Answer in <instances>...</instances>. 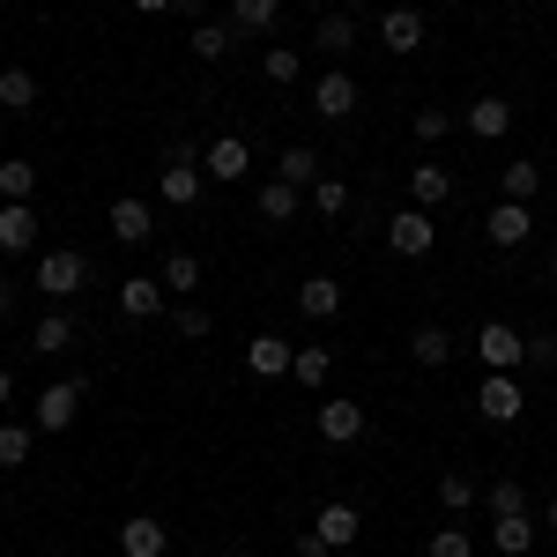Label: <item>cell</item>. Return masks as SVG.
Wrapping results in <instances>:
<instances>
[{"label": "cell", "mask_w": 557, "mask_h": 557, "mask_svg": "<svg viewBox=\"0 0 557 557\" xmlns=\"http://www.w3.org/2000/svg\"><path fill=\"white\" fill-rule=\"evenodd\" d=\"M454 327H438V320H431V327H417V335H409V364H424V372H446V364H454Z\"/></svg>", "instance_id": "16"}, {"label": "cell", "mask_w": 557, "mask_h": 557, "mask_svg": "<svg viewBox=\"0 0 557 557\" xmlns=\"http://www.w3.org/2000/svg\"><path fill=\"white\" fill-rule=\"evenodd\" d=\"M104 231H112V246H149V238H157V209H149L141 194H120V201L104 209Z\"/></svg>", "instance_id": "6"}, {"label": "cell", "mask_w": 557, "mask_h": 557, "mask_svg": "<svg viewBox=\"0 0 557 557\" xmlns=\"http://www.w3.org/2000/svg\"><path fill=\"white\" fill-rule=\"evenodd\" d=\"M409 127H417V141H446V134H454V112H446V104H417Z\"/></svg>", "instance_id": "40"}, {"label": "cell", "mask_w": 557, "mask_h": 557, "mask_svg": "<svg viewBox=\"0 0 557 557\" xmlns=\"http://www.w3.org/2000/svg\"><path fill=\"white\" fill-rule=\"evenodd\" d=\"M550 283H557V246H550Z\"/></svg>", "instance_id": "49"}, {"label": "cell", "mask_w": 557, "mask_h": 557, "mask_svg": "<svg viewBox=\"0 0 557 557\" xmlns=\"http://www.w3.org/2000/svg\"><path fill=\"white\" fill-rule=\"evenodd\" d=\"M498 186H506L498 201H535V186H543V164H528V157H513V164L498 172Z\"/></svg>", "instance_id": "30"}, {"label": "cell", "mask_w": 557, "mask_h": 557, "mask_svg": "<svg viewBox=\"0 0 557 557\" xmlns=\"http://www.w3.org/2000/svg\"><path fill=\"white\" fill-rule=\"evenodd\" d=\"M283 23V0H231V30L238 38H268Z\"/></svg>", "instance_id": "24"}, {"label": "cell", "mask_w": 557, "mask_h": 557, "mask_svg": "<svg viewBox=\"0 0 557 557\" xmlns=\"http://www.w3.org/2000/svg\"><path fill=\"white\" fill-rule=\"evenodd\" d=\"M120 557H172V528H164L157 513L120 520Z\"/></svg>", "instance_id": "10"}, {"label": "cell", "mask_w": 557, "mask_h": 557, "mask_svg": "<svg viewBox=\"0 0 557 557\" xmlns=\"http://www.w3.org/2000/svg\"><path fill=\"white\" fill-rule=\"evenodd\" d=\"M475 506V475L469 469H446L438 475V513H469Z\"/></svg>", "instance_id": "32"}, {"label": "cell", "mask_w": 557, "mask_h": 557, "mask_svg": "<svg viewBox=\"0 0 557 557\" xmlns=\"http://www.w3.org/2000/svg\"><path fill=\"white\" fill-rule=\"evenodd\" d=\"M327 372H335V349H327V343H305L298 357H290V380H298V386H312V394L327 386Z\"/></svg>", "instance_id": "28"}, {"label": "cell", "mask_w": 557, "mask_h": 557, "mask_svg": "<svg viewBox=\"0 0 557 557\" xmlns=\"http://www.w3.org/2000/svg\"><path fill=\"white\" fill-rule=\"evenodd\" d=\"M298 557H335V550L320 543V528H305V535H298Z\"/></svg>", "instance_id": "43"}, {"label": "cell", "mask_w": 557, "mask_h": 557, "mask_svg": "<svg viewBox=\"0 0 557 557\" xmlns=\"http://www.w3.org/2000/svg\"><path fill=\"white\" fill-rule=\"evenodd\" d=\"M320 438H327V446H357V438H364V401L320 394Z\"/></svg>", "instance_id": "11"}, {"label": "cell", "mask_w": 557, "mask_h": 557, "mask_svg": "<svg viewBox=\"0 0 557 557\" xmlns=\"http://www.w3.org/2000/svg\"><path fill=\"white\" fill-rule=\"evenodd\" d=\"M409 201H417V209H446V201H454V172H446V164H417V172H409Z\"/></svg>", "instance_id": "23"}, {"label": "cell", "mask_w": 557, "mask_h": 557, "mask_svg": "<svg viewBox=\"0 0 557 557\" xmlns=\"http://www.w3.org/2000/svg\"><path fill=\"white\" fill-rule=\"evenodd\" d=\"M491 535H498V557H528V550H535V520H528V513H506Z\"/></svg>", "instance_id": "31"}, {"label": "cell", "mask_w": 557, "mask_h": 557, "mask_svg": "<svg viewBox=\"0 0 557 557\" xmlns=\"http://www.w3.org/2000/svg\"><path fill=\"white\" fill-rule=\"evenodd\" d=\"M305 201H312V215H327V223H335V215L349 209V186H343V178H320V186H312Z\"/></svg>", "instance_id": "39"}, {"label": "cell", "mask_w": 557, "mask_h": 557, "mask_svg": "<svg viewBox=\"0 0 557 557\" xmlns=\"http://www.w3.org/2000/svg\"><path fill=\"white\" fill-rule=\"evenodd\" d=\"M30 194H38V164L8 157V164H0V201H30Z\"/></svg>", "instance_id": "36"}, {"label": "cell", "mask_w": 557, "mask_h": 557, "mask_svg": "<svg viewBox=\"0 0 557 557\" xmlns=\"http://www.w3.org/2000/svg\"><path fill=\"white\" fill-rule=\"evenodd\" d=\"M0 112H38V75L30 67H0Z\"/></svg>", "instance_id": "29"}, {"label": "cell", "mask_w": 557, "mask_h": 557, "mask_svg": "<svg viewBox=\"0 0 557 557\" xmlns=\"http://www.w3.org/2000/svg\"><path fill=\"white\" fill-rule=\"evenodd\" d=\"M335 8H349V15H357V8H372V0H335Z\"/></svg>", "instance_id": "47"}, {"label": "cell", "mask_w": 557, "mask_h": 557, "mask_svg": "<svg viewBox=\"0 0 557 557\" xmlns=\"http://www.w3.org/2000/svg\"><path fill=\"white\" fill-rule=\"evenodd\" d=\"M194 60H223V52H231V45H238V30H231V23H194Z\"/></svg>", "instance_id": "35"}, {"label": "cell", "mask_w": 557, "mask_h": 557, "mask_svg": "<svg viewBox=\"0 0 557 557\" xmlns=\"http://www.w3.org/2000/svg\"><path fill=\"white\" fill-rule=\"evenodd\" d=\"M357 535H364V513H357L349 498H327V506H320V543L343 557L349 543H357Z\"/></svg>", "instance_id": "14"}, {"label": "cell", "mask_w": 557, "mask_h": 557, "mask_svg": "<svg viewBox=\"0 0 557 557\" xmlns=\"http://www.w3.org/2000/svg\"><path fill=\"white\" fill-rule=\"evenodd\" d=\"M30 349H38V357H60V349H75V312H67V305L38 312V327H30Z\"/></svg>", "instance_id": "19"}, {"label": "cell", "mask_w": 557, "mask_h": 557, "mask_svg": "<svg viewBox=\"0 0 557 557\" xmlns=\"http://www.w3.org/2000/svg\"><path fill=\"white\" fill-rule=\"evenodd\" d=\"M290 357H298V343L253 335V343H246V372H253V380H290Z\"/></svg>", "instance_id": "12"}, {"label": "cell", "mask_w": 557, "mask_h": 557, "mask_svg": "<svg viewBox=\"0 0 557 557\" xmlns=\"http://www.w3.org/2000/svg\"><path fill=\"white\" fill-rule=\"evenodd\" d=\"M275 178H283V186H298V194H312V186H320V149H305V141H290V149H283V157H275Z\"/></svg>", "instance_id": "20"}, {"label": "cell", "mask_w": 557, "mask_h": 557, "mask_svg": "<svg viewBox=\"0 0 557 557\" xmlns=\"http://www.w3.org/2000/svg\"><path fill=\"white\" fill-rule=\"evenodd\" d=\"M178 0H134V15H172Z\"/></svg>", "instance_id": "44"}, {"label": "cell", "mask_w": 557, "mask_h": 557, "mask_svg": "<svg viewBox=\"0 0 557 557\" xmlns=\"http://www.w3.org/2000/svg\"><path fill=\"white\" fill-rule=\"evenodd\" d=\"M312 45H320V52H357V15H349V8H327V15L312 23Z\"/></svg>", "instance_id": "25"}, {"label": "cell", "mask_w": 557, "mask_h": 557, "mask_svg": "<svg viewBox=\"0 0 557 557\" xmlns=\"http://www.w3.org/2000/svg\"><path fill=\"white\" fill-rule=\"evenodd\" d=\"M312 112H320V120H349V112H357V83H349L343 67L312 83Z\"/></svg>", "instance_id": "18"}, {"label": "cell", "mask_w": 557, "mask_h": 557, "mask_svg": "<svg viewBox=\"0 0 557 557\" xmlns=\"http://www.w3.org/2000/svg\"><path fill=\"white\" fill-rule=\"evenodd\" d=\"M298 186H283V178H260V194H253V209H260V223H290L298 215Z\"/></svg>", "instance_id": "26"}, {"label": "cell", "mask_w": 557, "mask_h": 557, "mask_svg": "<svg viewBox=\"0 0 557 557\" xmlns=\"http://www.w3.org/2000/svg\"><path fill=\"white\" fill-rule=\"evenodd\" d=\"M424 557H475L469 528H461V520H438V528H431V543H424Z\"/></svg>", "instance_id": "33"}, {"label": "cell", "mask_w": 557, "mask_h": 557, "mask_svg": "<svg viewBox=\"0 0 557 557\" xmlns=\"http://www.w3.org/2000/svg\"><path fill=\"white\" fill-rule=\"evenodd\" d=\"M8 312H15V283L0 275V320H8Z\"/></svg>", "instance_id": "45"}, {"label": "cell", "mask_w": 557, "mask_h": 557, "mask_svg": "<svg viewBox=\"0 0 557 557\" xmlns=\"http://www.w3.org/2000/svg\"><path fill=\"white\" fill-rule=\"evenodd\" d=\"M475 417H483V424H520V417H528V386L513 380V372H483V386H475Z\"/></svg>", "instance_id": "2"}, {"label": "cell", "mask_w": 557, "mask_h": 557, "mask_svg": "<svg viewBox=\"0 0 557 557\" xmlns=\"http://www.w3.org/2000/svg\"><path fill=\"white\" fill-rule=\"evenodd\" d=\"M483 238H491L498 253L528 246V238H535V209H528V201H491V215H483Z\"/></svg>", "instance_id": "8"}, {"label": "cell", "mask_w": 557, "mask_h": 557, "mask_svg": "<svg viewBox=\"0 0 557 557\" xmlns=\"http://www.w3.org/2000/svg\"><path fill=\"white\" fill-rule=\"evenodd\" d=\"M30 431L38 424H0V469H23L30 461Z\"/></svg>", "instance_id": "38"}, {"label": "cell", "mask_w": 557, "mask_h": 557, "mask_svg": "<svg viewBox=\"0 0 557 557\" xmlns=\"http://www.w3.org/2000/svg\"><path fill=\"white\" fill-rule=\"evenodd\" d=\"M386 246H394L401 260H424L431 246H438V215L417 209V201H409V209H394V215H386Z\"/></svg>", "instance_id": "3"}, {"label": "cell", "mask_w": 557, "mask_h": 557, "mask_svg": "<svg viewBox=\"0 0 557 557\" xmlns=\"http://www.w3.org/2000/svg\"><path fill=\"white\" fill-rule=\"evenodd\" d=\"M298 312L305 320H335V312H343V283H335V275H305L298 283Z\"/></svg>", "instance_id": "22"}, {"label": "cell", "mask_w": 557, "mask_h": 557, "mask_svg": "<svg viewBox=\"0 0 557 557\" xmlns=\"http://www.w3.org/2000/svg\"><path fill=\"white\" fill-rule=\"evenodd\" d=\"M8 401H15V380H8V372H0V409H8Z\"/></svg>", "instance_id": "46"}, {"label": "cell", "mask_w": 557, "mask_h": 557, "mask_svg": "<svg viewBox=\"0 0 557 557\" xmlns=\"http://www.w3.org/2000/svg\"><path fill=\"white\" fill-rule=\"evenodd\" d=\"M528 364L535 372H557V335H528Z\"/></svg>", "instance_id": "42"}, {"label": "cell", "mask_w": 557, "mask_h": 557, "mask_svg": "<svg viewBox=\"0 0 557 557\" xmlns=\"http://www.w3.org/2000/svg\"><path fill=\"white\" fill-rule=\"evenodd\" d=\"M164 298H172L164 275H127V283H120V312H127V320H157Z\"/></svg>", "instance_id": "15"}, {"label": "cell", "mask_w": 557, "mask_h": 557, "mask_svg": "<svg viewBox=\"0 0 557 557\" xmlns=\"http://www.w3.org/2000/svg\"><path fill=\"white\" fill-rule=\"evenodd\" d=\"M475 357H483V372H520L528 364V335L506 327V320H483L475 327Z\"/></svg>", "instance_id": "4"}, {"label": "cell", "mask_w": 557, "mask_h": 557, "mask_svg": "<svg viewBox=\"0 0 557 557\" xmlns=\"http://www.w3.org/2000/svg\"><path fill=\"white\" fill-rule=\"evenodd\" d=\"M201 157H194V149H186V141H178L172 157H164V178H157V194H164V209H194V201H201Z\"/></svg>", "instance_id": "5"}, {"label": "cell", "mask_w": 557, "mask_h": 557, "mask_svg": "<svg viewBox=\"0 0 557 557\" xmlns=\"http://www.w3.org/2000/svg\"><path fill=\"white\" fill-rule=\"evenodd\" d=\"M172 327H178V335H186V343H209V327H215V320H209V305L178 298V312H172Z\"/></svg>", "instance_id": "37"}, {"label": "cell", "mask_w": 557, "mask_h": 557, "mask_svg": "<svg viewBox=\"0 0 557 557\" xmlns=\"http://www.w3.org/2000/svg\"><path fill=\"white\" fill-rule=\"evenodd\" d=\"M83 283H89V253H75V246H52V253H38V268H30V290L52 298V305H67Z\"/></svg>", "instance_id": "1"}, {"label": "cell", "mask_w": 557, "mask_h": 557, "mask_svg": "<svg viewBox=\"0 0 557 557\" xmlns=\"http://www.w3.org/2000/svg\"><path fill=\"white\" fill-rule=\"evenodd\" d=\"M201 172H209L215 186H238V178L253 172V149H246L238 134H215L209 149H201Z\"/></svg>", "instance_id": "9"}, {"label": "cell", "mask_w": 557, "mask_h": 557, "mask_svg": "<svg viewBox=\"0 0 557 557\" xmlns=\"http://www.w3.org/2000/svg\"><path fill=\"white\" fill-rule=\"evenodd\" d=\"M380 45L386 52H417V45H424V8H386L380 15Z\"/></svg>", "instance_id": "17"}, {"label": "cell", "mask_w": 557, "mask_h": 557, "mask_svg": "<svg viewBox=\"0 0 557 557\" xmlns=\"http://www.w3.org/2000/svg\"><path fill=\"white\" fill-rule=\"evenodd\" d=\"M461 127H469L475 141H498V134L513 127V104H506V97H475L469 112H461Z\"/></svg>", "instance_id": "21"}, {"label": "cell", "mask_w": 557, "mask_h": 557, "mask_svg": "<svg viewBox=\"0 0 557 557\" xmlns=\"http://www.w3.org/2000/svg\"><path fill=\"white\" fill-rule=\"evenodd\" d=\"M543 520H550V528H557V498H550V506H543Z\"/></svg>", "instance_id": "48"}, {"label": "cell", "mask_w": 557, "mask_h": 557, "mask_svg": "<svg viewBox=\"0 0 557 557\" xmlns=\"http://www.w3.org/2000/svg\"><path fill=\"white\" fill-rule=\"evenodd\" d=\"M38 209H30V201H0V253H30V246H38Z\"/></svg>", "instance_id": "13"}, {"label": "cell", "mask_w": 557, "mask_h": 557, "mask_svg": "<svg viewBox=\"0 0 557 557\" xmlns=\"http://www.w3.org/2000/svg\"><path fill=\"white\" fill-rule=\"evenodd\" d=\"M157 275H164V290H172V298H194V290H201V253H186V246H178V253H164Z\"/></svg>", "instance_id": "27"}, {"label": "cell", "mask_w": 557, "mask_h": 557, "mask_svg": "<svg viewBox=\"0 0 557 557\" xmlns=\"http://www.w3.org/2000/svg\"><path fill=\"white\" fill-rule=\"evenodd\" d=\"M260 75H268V83H275V89H290V83H298V75H305V60H298V52H290V45H268V52H260Z\"/></svg>", "instance_id": "34"}, {"label": "cell", "mask_w": 557, "mask_h": 557, "mask_svg": "<svg viewBox=\"0 0 557 557\" xmlns=\"http://www.w3.org/2000/svg\"><path fill=\"white\" fill-rule=\"evenodd\" d=\"M83 401H89L83 380H52V386L38 394V409H30V424H38V431H67L75 417H83Z\"/></svg>", "instance_id": "7"}, {"label": "cell", "mask_w": 557, "mask_h": 557, "mask_svg": "<svg viewBox=\"0 0 557 557\" xmlns=\"http://www.w3.org/2000/svg\"><path fill=\"white\" fill-rule=\"evenodd\" d=\"M506 513H528V491H520L513 475H498V483H491V520H506Z\"/></svg>", "instance_id": "41"}]
</instances>
